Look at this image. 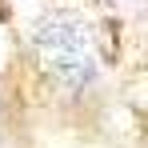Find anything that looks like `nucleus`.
<instances>
[{"label":"nucleus","instance_id":"obj_1","mask_svg":"<svg viewBox=\"0 0 148 148\" xmlns=\"http://www.w3.org/2000/svg\"><path fill=\"white\" fill-rule=\"evenodd\" d=\"M32 52L44 64L52 80H60L64 88H84L96 80V44L88 36V28L68 20V16H48L32 28Z\"/></svg>","mask_w":148,"mask_h":148}]
</instances>
